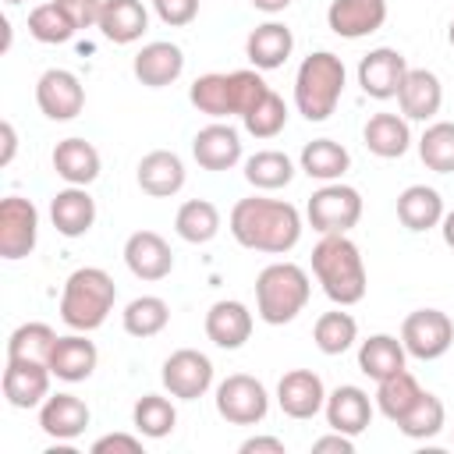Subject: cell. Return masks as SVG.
Here are the masks:
<instances>
[{
    "mask_svg": "<svg viewBox=\"0 0 454 454\" xmlns=\"http://www.w3.org/2000/svg\"><path fill=\"white\" fill-rule=\"evenodd\" d=\"M227 227L241 248L266 252V255H287L305 231L298 206L284 199H266V195L238 199L227 216Z\"/></svg>",
    "mask_w": 454,
    "mask_h": 454,
    "instance_id": "cell-1",
    "label": "cell"
},
{
    "mask_svg": "<svg viewBox=\"0 0 454 454\" xmlns=\"http://www.w3.org/2000/svg\"><path fill=\"white\" fill-rule=\"evenodd\" d=\"M408 74V60L394 46H376L358 60V89L369 99H397V89Z\"/></svg>",
    "mask_w": 454,
    "mask_h": 454,
    "instance_id": "cell-12",
    "label": "cell"
},
{
    "mask_svg": "<svg viewBox=\"0 0 454 454\" xmlns=\"http://www.w3.org/2000/svg\"><path fill=\"white\" fill-rule=\"evenodd\" d=\"M312 450H316V454H355V436L330 429L326 436L312 440Z\"/></svg>",
    "mask_w": 454,
    "mask_h": 454,
    "instance_id": "cell-49",
    "label": "cell"
},
{
    "mask_svg": "<svg viewBox=\"0 0 454 454\" xmlns=\"http://www.w3.org/2000/svg\"><path fill=\"white\" fill-rule=\"evenodd\" d=\"M57 344V330L50 323H21L7 337V358H25V362H50V351Z\"/></svg>",
    "mask_w": 454,
    "mask_h": 454,
    "instance_id": "cell-41",
    "label": "cell"
},
{
    "mask_svg": "<svg viewBox=\"0 0 454 454\" xmlns=\"http://www.w3.org/2000/svg\"><path fill=\"white\" fill-rule=\"evenodd\" d=\"M245 181L255 188V192H277V188H287L298 174L294 160L280 149H259L245 160Z\"/></svg>",
    "mask_w": 454,
    "mask_h": 454,
    "instance_id": "cell-34",
    "label": "cell"
},
{
    "mask_svg": "<svg viewBox=\"0 0 454 454\" xmlns=\"http://www.w3.org/2000/svg\"><path fill=\"white\" fill-rule=\"evenodd\" d=\"M404 362H408V351H404L401 337H394V333H372L358 344V369L376 383L397 369H408Z\"/></svg>",
    "mask_w": 454,
    "mask_h": 454,
    "instance_id": "cell-33",
    "label": "cell"
},
{
    "mask_svg": "<svg viewBox=\"0 0 454 454\" xmlns=\"http://www.w3.org/2000/svg\"><path fill=\"white\" fill-rule=\"evenodd\" d=\"M238 450L241 454H284L287 447H284L280 436H248V440H241Z\"/></svg>",
    "mask_w": 454,
    "mask_h": 454,
    "instance_id": "cell-50",
    "label": "cell"
},
{
    "mask_svg": "<svg viewBox=\"0 0 454 454\" xmlns=\"http://www.w3.org/2000/svg\"><path fill=\"white\" fill-rule=\"evenodd\" d=\"M131 71L145 89H167L184 74V50L170 39H153L135 53Z\"/></svg>",
    "mask_w": 454,
    "mask_h": 454,
    "instance_id": "cell-20",
    "label": "cell"
},
{
    "mask_svg": "<svg viewBox=\"0 0 454 454\" xmlns=\"http://www.w3.org/2000/svg\"><path fill=\"white\" fill-rule=\"evenodd\" d=\"M92 422V411L74 394H50L39 404V429L57 443H74Z\"/></svg>",
    "mask_w": 454,
    "mask_h": 454,
    "instance_id": "cell-19",
    "label": "cell"
},
{
    "mask_svg": "<svg viewBox=\"0 0 454 454\" xmlns=\"http://www.w3.org/2000/svg\"><path fill=\"white\" fill-rule=\"evenodd\" d=\"M64 7V14L74 21V28H99V14H103V0H57Z\"/></svg>",
    "mask_w": 454,
    "mask_h": 454,
    "instance_id": "cell-47",
    "label": "cell"
},
{
    "mask_svg": "<svg viewBox=\"0 0 454 454\" xmlns=\"http://www.w3.org/2000/svg\"><path fill=\"white\" fill-rule=\"evenodd\" d=\"M312 277L333 305H358L369 291V273L358 245L348 234H323L312 248Z\"/></svg>",
    "mask_w": 454,
    "mask_h": 454,
    "instance_id": "cell-2",
    "label": "cell"
},
{
    "mask_svg": "<svg viewBox=\"0 0 454 454\" xmlns=\"http://www.w3.org/2000/svg\"><path fill=\"white\" fill-rule=\"evenodd\" d=\"M74 32H78L74 21L64 14V7L57 0H46V4H39V7L28 11V35L35 43H43V46H60Z\"/></svg>",
    "mask_w": 454,
    "mask_h": 454,
    "instance_id": "cell-42",
    "label": "cell"
},
{
    "mask_svg": "<svg viewBox=\"0 0 454 454\" xmlns=\"http://www.w3.org/2000/svg\"><path fill=\"white\" fill-rule=\"evenodd\" d=\"M362 142L380 160H397L411 149V124L404 114H372L362 128Z\"/></svg>",
    "mask_w": 454,
    "mask_h": 454,
    "instance_id": "cell-28",
    "label": "cell"
},
{
    "mask_svg": "<svg viewBox=\"0 0 454 454\" xmlns=\"http://www.w3.org/2000/svg\"><path fill=\"white\" fill-rule=\"evenodd\" d=\"M397 106L408 121H433L443 106V85L436 78V71L429 67H408L401 89H397Z\"/></svg>",
    "mask_w": 454,
    "mask_h": 454,
    "instance_id": "cell-24",
    "label": "cell"
},
{
    "mask_svg": "<svg viewBox=\"0 0 454 454\" xmlns=\"http://www.w3.org/2000/svg\"><path fill=\"white\" fill-rule=\"evenodd\" d=\"M131 426H135V433H142L145 440H163V436H170L174 426H177V408H174V401L163 397V394H142V397L135 401V408H131Z\"/></svg>",
    "mask_w": 454,
    "mask_h": 454,
    "instance_id": "cell-39",
    "label": "cell"
},
{
    "mask_svg": "<svg viewBox=\"0 0 454 454\" xmlns=\"http://www.w3.org/2000/svg\"><path fill=\"white\" fill-rule=\"evenodd\" d=\"M216 415L231 426H259L270 415V390L248 372H231L213 390Z\"/></svg>",
    "mask_w": 454,
    "mask_h": 454,
    "instance_id": "cell-7",
    "label": "cell"
},
{
    "mask_svg": "<svg viewBox=\"0 0 454 454\" xmlns=\"http://www.w3.org/2000/svg\"><path fill=\"white\" fill-rule=\"evenodd\" d=\"M401 344L419 362H436L454 344V319L443 309H415L401 323Z\"/></svg>",
    "mask_w": 454,
    "mask_h": 454,
    "instance_id": "cell-8",
    "label": "cell"
},
{
    "mask_svg": "<svg viewBox=\"0 0 454 454\" xmlns=\"http://www.w3.org/2000/svg\"><path fill=\"white\" fill-rule=\"evenodd\" d=\"M443 426H447V408H443V401H440L436 394H429V390H422L419 404L397 422V429H401L408 440H433V436L443 433Z\"/></svg>",
    "mask_w": 454,
    "mask_h": 454,
    "instance_id": "cell-43",
    "label": "cell"
},
{
    "mask_svg": "<svg viewBox=\"0 0 454 454\" xmlns=\"http://www.w3.org/2000/svg\"><path fill=\"white\" fill-rule=\"evenodd\" d=\"M167 323H170V305H167L160 294H138V298H131V301L124 305V312H121L124 333H128V337H138V340L163 333Z\"/></svg>",
    "mask_w": 454,
    "mask_h": 454,
    "instance_id": "cell-37",
    "label": "cell"
},
{
    "mask_svg": "<svg viewBox=\"0 0 454 454\" xmlns=\"http://www.w3.org/2000/svg\"><path fill=\"white\" fill-rule=\"evenodd\" d=\"M255 11H262V14H280V11H287L291 7V0H248Z\"/></svg>",
    "mask_w": 454,
    "mask_h": 454,
    "instance_id": "cell-52",
    "label": "cell"
},
{
    "mask_svg": "<svg viewBox=\"0 0 454 454\" xmlns=\"http://www.w3.org/2000/svg\"><path fill=\"white\" fill-rule=\"evenodd\" d=\"M50 163H53V174H57L64 184H82V188H89V184L99 177V170H103L99 149H96L92 142L78 138V135L60 138V142L53 145Z\"/></svg>",
    "mask_w": 454,
    "mask_h": 454,
    "instance_id": "cell-26",
    "label": "cell"
},
{
    "mask_svg": "<svg viewBox=\"0 0 454 454\" xmlns=\"http://www.w3.org/2000/svg\"><path fill=\"white\" fill-rule=\"evenodd\" d=\"M35 106L50 121H74L85 110V85L67 67H46L35 78Z\"/></svg>",
    "mask_w": 454,
    "mask_h": 454,
    "instance_id": "cell-11",
    "label": "cell"
},
{
    "mask_svg": "<svg viewBox=\"0 0 454 454\" xmlns=\"http://www.w3.org/2000/svg\"><path fill=\"white\" fill-rule=\"evenodd\" d=\"M241 128H245L252 138H277V135L287 128V103L270 89V92L241 117Z\"/></svg>",
    "mask_w": 454,
    "mask_h": 454,
    "instance_id": "cell-44",
    "label": "cell"
},
{
    "mask_svg": "<svg viewBox=\"0 0 454 454\" xmlns=\"http://www.w3.org/2000/svg\"><path fill=\"white\" fill-rule=\"evenodd\" d=\"M231 89H234V117H245L266 92H270V85H266V78H262V71H255V67H241V71H231Z\"/></svg>",
    "mask_w": 454,
    "mask_h": 454,
    "instance_id": "cell-45",
    "label": "cell"
},
{
    "mask_svg": "<svg viewBox=\"0 0 454 454\" xmlns=\"http://www.w3.org/2000/svg\"><path fill=\"white\" fill-rule=\"evenodd\" d=\"M142 433L131 436V433H106L99 440H92V454H142Z\"/></svg>",
    "mask_w": 454,
    "mask_h": 454,
    "instance_id": "cell-48",
    "label": "cell"
},
{
    "mask_svg": "<svg viewBox=\"0 0 454 454\" xmlns=\"http://www.w3.org/2000/svg\"><path fill=\"white\" fill-rule=\"evenodd\" d=\"M312 340H316V348L323 351V355H344V351H351L355 348V340H358V319L351 316V312H344V305H337V309H330V312H323L319 319H316V326H312Z\"/></svg>",
    "mask_w": 454,
    "mask_h": 454,
    "instance_id": "cell-38",
    "label": "cell"
},
{
    "mask_svg": "<svg viewBox=\"0 0 454 454\" xmlns=\"http://www.w3.org/2000/svg\"><path fill=\"white\" fill-rule=\"evenodd\" d=\"M117 301V284L103 266H78L67 273L60 291V319L67 330L92 333L106 323Z\"/></svg>",
    "mask_w": 454,
    "mask_h": 454,
    "instance_id": "cell-3",
    "label": "cell"
},
{
    "mask_svg": "<svg viewBox=\"0 0 454 454\" xmlns=\"http://www.w3.org/2000/svg\"><path fill=\"white\" fill-rule=\"evenodd\" d=\"M121 255H124V266L131 270V277L149 280V284L170 277V270H174V252H170L167 238L156 234V231H135V234H128Z\"/></svg>",
    "mask_w": 454,
    "mask_h": 454,
    "instance_id": "cell-17",
    "label": "cell"
},
{
    "mask_svg": "<svg viewBox=\"0 0 454 454\" xmlns=\"http://www.w3.org/2000/svg\"><path fill=\"white\" fill-rule=\"evenodd\" d=\"M135 181L145 195L153 199H170L184 188L188 181V170H184V160L174 153V149H153L138 160L135 167Z\"/></svg>",
    "mask_w": 454,
    "mask_h": 454,
    "instance_id": "cell-21",
    "label": "cell"
},
{
    "mask_svg": "<svg viewBox=\"0 0 454 454\" xmlns=\"http://www.w3.org/2000/svg\"><path fill=\"white\" fill-rule=\"evenodd\" d=\"M294 50V32L284 21H262L245 39V57L255 71H277L287 64Z\"/></svg>",
    "mask_w": 454,
    "mask_h": 454,
    "instance_id": "cell-27",
    "label": "cell"
},
{
    "mask_svg": "<svg viewBox=\"0 0 454 454\" xmlns=\"http://www.w3.org/2000/svg\"><path fill=\"white\" fill-rule=\"evenodd\" d=\"M4 4H21V0H4Z\"/></svg>",
    "mask_w": 454,
    "mask_h": 454,
    "instance_id": "cell-55",
    "label": "cell"
},
{
    "mask_svg": "<svg viewBox=\"0 0 454 454\" xmlns=\"http://www.w3.org/2000/svg\"><path fill=\"white\" fill-rule=\"evenodd\" d=\"M419 397H422L419 380H415L408 369H397V372H390V376H383V380L376 383V397H372V401H376L380 415L397 426V422L419 404Z\"/></svg>",
    "mask_w": 454,
    "mask_h": 454,
    "instance_id": "cell-35",
    "label": "cell"
},
{
    "mask_svg": "<svg viewBox=\"0 0 454 454\" xmlns=\"http://www.w3.org/2000/svg\"><path fill=\"white\" fill-rule=\"evenodd\" d=\"M50 223L60 238H85L96 223V199L82 184H67L50 199Z\"/></svg>",
    "mask_w": 454,
    "mask_h": 454,
    "instance_id": "cell-25",
    "label": "cell"
},
{
    "mask_svg": "<svg viewBox=\"0 0 454 454\" xmlns=\"http://www.w3.org/2000/svg\"><path fill=\"white\" fill-rule=\"evenodd\" d=\"M305 220L319 234H348L362 220V192L344 181L319 184L305 206Z\"/></svg>",
    "mask_w": 454,
    "mask_h": 454,
    "instance_id": "cell-6",
    "label": "cell"
},
{
    "mask_svg": "<svg viewBox=\"0 0 454 454\" xmlns=\"http://www.w3.org/2000/svg\"><path fill=\"white\" fill-rule=\"evenodd\" d=\"M223 227V216L216 209V202L209 199H188L177 206V216H174V231L181 241L188 245H209Z\"/></svg>",
    "mask_w": 454,
    "mask_h": 454,
    "instance_id": "cell-32",
    "label": "cell"
},
{
    "mask_svg": "<svg viewBox=\"0 0 454 454\" xmlns=\"http://www.w3.org/2000/svg\"><path fill=\"white\" fill-rule=\"evenodd\" d=\"M202 326H206V337H209L216 348L238 351V348L248 344L252 326H255V316H252V309H248L245 301H238V298H220V301L209 305Z\"/></svg>",
    "mask_w": 454,
    "mask_h": 454,
    "instance_id": "cell-18",
    "label": "cell"
},
{
    "mask_svg": "<svg viewBox=\"0 0 454 454\" xmlns=\"http://www.w3.org/2000/svg\"><path fill=\"white\" fill-rule=\"evenodd\" d=\"M443 195L429 184H408L401 195H397V220L411 231V234H422V231H433L440 227L443 220Z\"/></svg>",
    "mask_w": 454,
    "mask_h": 454,
    "instance_id": "cell-31",
    "label": "cell"
},
{
    "mask_svg": "<svg viewBox=\"0 0 454 454\" xmlns=\"http://www.w3.org/2000/svg\"><path fill=\"white\" fill-rule=\"evenodd\" d=\"M160 380H163V390L170 397H177V401H199L213 387V362L199 348H177V351H170L163 358Z\"/></svg>",
    "mask_w": 454,
    "mask_h": 454,
    "instance_id": "cell-9",
    "label": "cell"
},
{
    "mask_svg": "<svg viewBox=\"0 0 454 454\" xmlns=\"http://www.w3.org/2000/svg\"><path fill=\"white\" fill-rule=\"evenodd\" d=\"M344 85H348L344 60L330 50H316L294 71V110L309 124H323L337 110Z\"/></svg>",
    "mask_w": 454,
    "mask_h": 454,
    "instance_id": "cell-4",
    "label": "cell"
},
{
    "mask_svg": "<svg viewBox=\"0 0 454 454\" xmlns=\"http://www.w3.org/2000/svg\"><path fill=\"white\" fill-rule=\"evenodd\" d=\"M192 156H195V163H199L202 170H213V174L231 170V167H238L241 156H245V149H241V131H238L231 121H213V124H206V128L195 131V138H192Z\"/></svg>",
    "mask_w": 454,
    "mask_h": 454,
    "instance_id": "cell-13",
    "label": "cell"
},
{
    "mask_svg": "<svg viewBox=\"0 0 454 454\" xmlns=\"http://www.w3.org/2000/svg\"><path fill=\"white\" fill-rule=\"evenodd\" d=\"M415 145L433 174H454V121H429Z\"/></svg>",
    "mask_w": 454,
    "mask_h": 454,
    "instance_id": "cell-40",
    "label": "cell"
},
{
    "mask_svg": "<svg viewBox=\"0 0 454 454\" xmlns=\"http://www.w3.org/2000/svg\"><path fill=\"white\" fill-rule=\"evenodd\" d=\"M309 294H312V284L298 262H287V259L270 262L255 277V316L266 326H287L305 312Z\"/></svg>",
    "mask_w": 454,
    "mask_h": 454,
    "instance_id": "cell-5",
    "label": "cell"
},
{
    "mask_svg": "<svg viewBox=\"0 0 454 454\" xmlns=\"http://www.w3.org/2000/svg\"><path fill=\"white\" fill-rule=\"evenodd\" d=\"M0 138H4L0 167H11V160H14V153H18V131H14V124H11V121H4V124H0Z\"/></svg>",
    "mask_w": 454,
    "mask_h": 454,
    "instance_id": "cell-51",
    "label": "cell"
},
{
    "mask_svg": "<svg viewBox=\"0 0 454 454\" xmlns=\"http://www.w3.org/2000/svg\"><path fill=\"white\" fill-rule=\"evenodd\" d=\"M440 234H443V245L454 248V209L443 213V220H440Z\"/></svg>",
    "mask_w": 454,
    "mask_h": 454,
    "instance_id": "cell-53",
    "label": "cell"
},
{
    "mask_svg": "<svg viewBox=\"0 0 454 454\" xmlns=\"http://www.w3.org/2000/svg\"><path fill=\"white\" fill-rule=\"evenodd\" d=\"M277 404L287 419H316L326 404V387L319 380V372L312 369H287L277 383Z\"/></svg>",
    "mask_w": 454,
    "mask_h": 454,
    "instance_id": "cell-14",
    "label": "cell"
},
{
    "mask_svg": "<svg viewBox=\"0 0 454 454\" xmlns=\"http://www.w3.org/2000/svg\"><path fill=\"white\" fill-rule=\"evenodd\" d=\"M188 99L199 114L213 117V121H227L234 117V89H231V71H209V74H199L188 89Z\"/></svg>",
    "mask_w": 454,
    "mask_h": 454,
    "instance_id": "cell-36",
    "label": "cell"
},
{
    "mask_svg": "<svg viewBox=\"0 0 454 454\" xmlns=\"http://www.w3.org/2000/svg\"><path fill=\"white\" fill-rule=\"evenodd\" d=\"M323 415H326V426L330 429L348 433V436H358L372 422V397L362 387H355V383H340V387H333L326 394Z\"/></svg>",
    "mask_w": 454,
    "mask_h": 454,
    "instance_id": "cell-23",
    "label": "cell"
},
{
    "mask_svg": "<svg viewBox=\"0 0 454 454\" xmlns=\"http://www.w3.org/2000/svg\"><path fill=\"white\" fill-rule=\"evenodd\" d=\"M99 32L103 39L117 46H131L149 32V11L142 0H103L99 14Z\"/></svg>",
    "mask_w": 454,
    "mask_h": 454,
    "instance_id": "cell-29",
    "label": "cell"
},
{
    "mask_svg": "<svg viewBox=\"0 0 454 454\" xmlns=\"http://www.w3.org/2000/svg\"><path fill=\"white\" fill-rule=\"evenodd\" d=\"M447 35H450V46H454V18H450V32Z\"/></svg>",
    "mask_w": 454,
    "mask_h": 454,
    "instance_id": "cell-54",
    "label": "cell"
},
{
    "mask_svg": "<svg viewBox=\"0 0 454 454\" xmlns=\"http://www.w3.org/2000/svg\"><path fill=\"white\" fill-rule=\"evenodd\" d=\"M46 365H50L53 380H60V383H85L99 365V351L85 333L71 330V333L57 337Z\"/></svg>",
    "mask_w": 454,
    "mask_h": 454,
    "instance_id": "cell-22",
    "label": "cell"
},
{
    "mask_svg": "<svg viewBox=\"0 0 454 454\" xmlns=\"http://www.w3.org/2000/svg\"><path fill=\"white\" fill-rule=\"evenodd\" d=\"M348 167H351V153L333 138H312L298 153V170L319 184L340 181L348 174Z\"/></svg>",
    "mask_w": 454,
    "mask_h": 454,
    "instance_id": "cell-30",
    "label": "cell"
},
{
    "mask_svg": "<svg viewBox=\"0 0 454 454\" xmlns=\"http://www.w3.org/2000/svg\"><path fill=\"white\" fill-rule=\"evenodd\" d=\"M39 241V209L25 195L0 199V259L18 262L32 255Z\"/></svg>",
    "mask_w": 454,
    "mask_h": 454,
    "instance_id": "cell-10",
    "label": "cell"
},
{
    "mask_svg": "<svg viewBox=\"0 0 454 454\" xmlns=\"http://www.w3.org/2000/svg\"><path fill=\"white\" fill-rule=\"evenodd\" d=\"M153 11H156V18H160L163 25H170V28H184V25L195 21V14H199V0H153Z\"/></svg>",
    "mask_w": 454,
    "mask_h": 454,
    "instance_id": "cell-46",
    "label": "cell"
},
{
    "mask_svg": "<svg viewBox=\"0 0 454 454\" xmlns=\"http://www.w3.org/2000/svg\"><path fill=\"white\" fill-rule=\"evenodd\" d=\"M387 0H330L326 28L340 39H365L387 25Z\"/></svg>",
    "mask_w": 454,
    "mask_h": 454,
    "instance_id": "cell-15",
    "label": "cell"
},
{
    "mask_svg": "<svg viewBox=\"0 0 454 454\" xmlns=\"http://www.w3.org/2000/svg\"><path fill=\"white\" fill-rule=\"evenodd\" d=\"M50 380H53V372H50L46 362L7 358V369H4V397L18 411L39 408L50 397Z\"/></svg>",
    "mask_w": 454,
    "mask_h": 454,
    "instance_id": "cell-16",
    "label": "cell"
}]
</instances>
